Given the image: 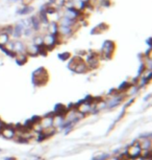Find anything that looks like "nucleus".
Instances as JSON below:
<instances>
[{"label":"nucleus","mask_w":152,"mask_h":160,"mask_svg":"<svg viewBox=\"0 0 152 160\" xmlns=\"http://www.w3.org/2000/svg\"><path fill=\"white\" fill-rule=\"evenodd\" d=\"M116 51V43L113 40H105L102 43L101 46V50L99 52L100 59H105L109 60L112 59V57L114 56Z\"/></svg>","instance_id":"obj_1"},{"label":"nucleus","mask_w":152,"mask_h":160,"mask_svg":"<svg viewBox=\"0 0 152 160\" xmlns=\"http://www.w3.org/2000/svg\"><path fill=\"white\" fill-rule=\"evenodd\" d=\"M62 43V39L58 35H52L49 32H45L43 34V44L48 48V50H52L58 45Z\"/></svg>","instance_id":"obj_2"},{"label":"nucleus","mask_w":152,"mask_h":160,"mask_svg":"<svg viewBox=\"0 0 152 160\" xmlns=\"http://www.w3.org/2000/svg\"><path fill=\"white\" fill-rule=\"evenodd\" d=\"M32 80H34V83L35 85H44V84L47 83V81H48V72L45 68L41 67L37 69L34 74H32Z\"/></svg>","instance_id":"obj_3"},{"label":"nucleus","mask_w":152,"mask_h":160,"mask_svg":"<svg viewBox=\"0 0 152 160\" xmlns=\"http://www.w3.org/2000/svg\"><path fill=\"white\" fill-rule=\"evenodd\" d=\"M141 151H142L141 147L139 146L138 142H136V143H132L131 146L128 147L126 155H127V157H129V158H136V157H139L141 155Z\"/></svg>","instance_id":"obj_4"},{"label":"nucleus","mask_w":152,"mask_h":160,"mask_svg":"<svg viewBox=\"0 0 152 160\" xmlns=\"http://www.w3.org/2000/svg\"><path fill=\"white\" fill-rule=\"evenodd\" d=\"M25 28L22 25L21 22H18L17 24L13 25V34L11 37L13 38V40H17V39H21L23 36V32H24Z\"/></svg>","instance_id":"obj_5"},{"label":"nucleus","mask_w":152,"mask_h":160,"mask_svg":"<svg viewBox=\"0 0 152 160\" xmlns=\"http://www.w3.org/2000/svg\"><path fill=\"white\" fill-rule=\"evenodd\" d=\"M39 126H40L41 130H47V129H50V128H53L52 127V116H49L47 115L43 118H40L39 119Z\"/></svg>","instance_id":"obj_6"},{"label":"nucleus","mask_w":152,"mask_h":160,"mask_svg":"<svg viewBox=\"0 0 152 160\" xmlns=\"http://www.w3.org/2000/svg\"><path fill=\"white\" fill-rule=\"evenodd\" d=\"M92 108H93V105H92L91 102H89L85 101V102H80V104L77 106L75 109H76V111H78L79 113H81L82 115H83V114H86V113L91 112Z\"/></svg>","instance_id":"obj_7"},{"label":"nucleus","mask_w":152,"mask_h":160,"mask_svg":"<svg viewBox=\"0 0 152 160\" xmlns=\"http://www.w3.org/2000/svg\"><path fill=\"white\" fill-rule=\"evenodd\" d=\"M1 134L2 136L4 138H7V139H11V138H14L16 137V130L14 128H12V127H2L1 128Z\"/></svg>","instance_id":"obj_8"},{"label":"nucleus","mask_w":152,"mask_h":160,"mask_svg":"<svg viewBox=\"0 0 152 160\" xmlns=\"http://www.w3.org/2000/svg\"><path fill=\"white\" fill-rule=\"evenodd\" d=\"M25 52L28 57H35L39 56V45H35L31 42L29 44H26Z\"/></svg>","instance_id":"obj_9"},{"label":"nucleus","mask_w":152,"mask_h":160,"mask_svg":"<svg viewBox=\"0 0 152 160\" xmlns=\"http://www.w3.org/2000/svg\"><path fill=\"white\" fill-rule=\"evenodd\" d=\"M25 48H26V44L24 43L23 40H21V39L14 40V52L15 53L25 52Z\"/></svg>","instance_id":"obj_10"},{"label":"nucleus","mask_w":152,"mask_h":160,"mask_svg":"<svg viewBox=\"0 0 152 160\" xmlns=\"http://www.w3.org/2000/svg\"><path fill=\"white\" fill-rule=\"evenodd\" d=\"M107 29H108V25H107L106 23L104 22H101L99 23L98 25H96L95 28L91 31V34L92 35H100L102 34V32H106Z\"/></svg>","instance_id":"obj_11"},{"label":"nucleus","mask_w":152,"mask_h":160,"mask_svg":"<svg viewBox=\"0 0 152 160\" xmlns=\"http://www.w3.org/2000/svg\"><path fill=\"white\" fill-rule=\"evenodd\" d=\"M14 59L16 60L17 64L19 65H24L26 62L28 61V56L26 55V52H18L15 55Z\"/></svg>","instance_id":"obj_12"},{"label":"nucleus","mask_w":152,"mask_h":160,"mask_svg":"<svg viewBox=\"0 0 152 160\" xmlns=\"http://www.w3.org/2000/svg\"><path fill=\"white\" fill-rule=\"evenodd\" d=\"M46 32L52 35H58V22H49L46 26Z\"/></svg>","instance_id":"obj_13"},{"label":"nucleus","mask_w":152,"mask_h":160,"mask_svg":"<svg viewBox=\"0 0 152 160\" xmlns=\"http://www.w3.org/2000/svg\"><path fill=\"white\" fill-rule=\"evenodd\" d=\"M35 8L29 4H24L22 8H20L19 10L17 11L18 15H21V16H26V15H29L34 12Z\"/></svg>","instance_id":"obj_14"},{"label":"nucleus","mask_w":152,"mask_h":160,"mask_svg":"<svg viewBox=\"0 0 152 160\" xmlns=\"http://www.w3.org/2000/svg\"><path fill=\"white\" fill-rule=\"evenodd\" d=\"M65 123L64 122V116L56 114V115L52 116V127L53 128H59Z\"/></svg>","instance_id":"obj_15"},{"label":"nucleus","mask_w":152,"mask_h":160,"mask_svg":"<svg viewBox=\"0 0 152 160\" xmlns=\"http://www.w3.org/2000/svg\"><path fill=\"white\" fill-rule=\"evenodd\" d=\"M73 71L76 72V73H85V72L89 71V68L85 63V61H81V62H79L75 67H74Z\"/></svg>","instance_id":"obj_16"},{"label":"nucleus","mask_w":152,"mask_h":160,"mask_svg":"<svg viewBox=\"0 0 152 160\" xmlns=\"http://www.w3.org/2000/svg\"><path fill=\"white\" fill-rule=\"evenodd\" d=\"M139 146L141 147L142 150H147V149H151V140L150 138H142L139 141Z\"/></svg>","instance_id":"obj_17"},{"label":"nucleus","mask_w":152,"mask_h":160,"mask_svg":"<svg viewBox=\"0 0 152 160\" xmlns=\"http://www.w3.org/2000/svg\"><path fill=\"white\" fill-rule=\"evenodd\" d=\"M31 42L35 45H41L43 44V35L39 34V32H35L34 37L31 38Z\"/></svg>","instance_id":"obj_18"},{"label":"nucleus","mask_w":152,"mask_h":160,"mask_svg":"<svg viewBox=\"0 0 152 160\" xmlns=\"http://www.w3.org/2000/svg\"><path fill=\"white\" fill-rule=\"evenodd\" d=\"M10 40H11L10 36L7 34H4V32H0V47H3Z\"/></svg>","instance_id":"obj_19"},{"label":"nucleus","mask_w":152,"mask_h":160,"mask_svg":"<svg viewBox=\"0 0 152 160\" xmlns=\"http://www.w3.org/2000/svg\"><path fill=\"white\" fill-rule=\"evenodd\" d=\"M48 51H49L48 48H47L44 44L39 45V55H41V56H47Z\"/></svg>","instance_id":"obj_20"},{"label":"nucleus","mask_w":152,"mask_h":160,"mask_svg":"<svg viewBox=\"0 0 152 160\" xmlns=\"http://www.w3.org/2000/svg\"><path fill=\"white\" fill-rule=\"evenodd\" d=\"M71 58V53L69 51H65V52L58 53V59H61L62 61H68Z\"/></svg>","instance_id":"obj_21"},{"label":"nucleus","mask_w":152,"mask_h":160,"mask_svg":"<svg viewBox=\"0 0 152 160\" xmlns=\"http://www.w3.org/2000/svg\"><path fill=\"white\" fill-rule=\"evenodd\" d=\"M24 0H7V2L10 3H18V2H23Z\"/></svg>","instance_id":"obj_22"},{"label":"nucleus","mask_w":152,"mask_h":160,"mask_svg":"<svg viewBox=\"0 0 152 160\" xmlns=\"http://www.w3.org/2000/svg\"><path fill=\"white\" fill-rule=\"evenodd\" d=\"M146 43L148 44V46H149V47H151V45H152V44H151V43H152V39H151L150 37H149L148 39H146Z\"/></svg>","instance_id":"obj_23"},{"label":"nucleus","mask_w":152,"mask_h":160,"mask_svg":"<svg viewBox=\"0 0 152 160\" xmlns=\"http://www.w3.org/2000/svg\"><path fill=\"white\" fill-rule=\"evenodd\" d=\"M106 160H119V158H117V157H109Z\"/></svg>","instance_id":"obj_24"},{"label":"nucleus","mask_w":152,"mask_h":160,"mask_svg":"<svg viewBox=\"0 0 152 160\" xmlns=\"http://www.w3.org/2000/svg\"><path fill=\"white\" fill-rule=\"evenodd\" d=\"M82 2H85V3H89V2H91V0H81Z\"/></svg>","instance_id":"obj_25"},{"label":"nucleus","mask_w":152,"mask_h":160,"mask_svg":"<svg viewBox=\"0 0 152 160\" xmlns=\"http://www.w3.org/2000/svg\"><path fill=\"white\" fill-rule=\"evenodd\" d=\"M3 127V125H2V122H1V120H0V130H1V128Z\"/></svg>","instance_id":"obj_26"},{"label":"nucleus","mask_w":152,"mask_h":160,"mask_svg":"<svg viewBox=\"0 0 152 160\" xmlns=\"http://www.w3.org/2000/svg\"><path fill=\"white\" fill-rule=\"evenodd\" d=\"M92 1H93V0H92ZM95 1H96V0H95Z\"/></svg>","instance_id":"obj_27"}]
</instances>
